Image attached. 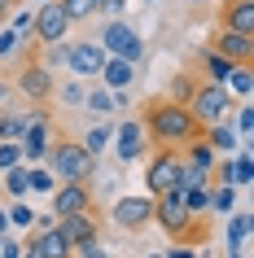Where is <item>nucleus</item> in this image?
<instances>
[{
    "label": "nucleus",
    "instance_id": "nucleus-5",
    "mask_svg": "<svg viewBox=\"0 0 254 258\" xmlns=\"http://www.w3.org/2000/svg\"><path fill=\"white\" fill-rule=\"evenodd\" d=\"M180 149H154L145 162V197H162V192H175V179H180Z\"/></svg>",
    "mask_w": 254,
    "mask_h": 258
},
{
    "label": "nucleus",
    "instance_id": "nucleus-37",
    "mask_svg": "<svg viewBox=\"0 0 254 258\" xmlns=\"http://www.w3.org/2000/svg\"><path fill=\"white\" fill-rule=\"evenodd\" d=\"M66 48H70V40H66V44H48V48H44V61H40V66H44V70L66 66Z\"/></svg>",
    "mask_w": 254,
    "mask_h": 258
},
{
    "label": "nucleus",
    "instance_id": "nucleus-6",
    "mask_svg": "<svg viewBox=\"0 0 254 258\" xmlns=\"http://www.w3.org/2000/svg\"><path fill=\"white\" fill-rule=\"evenodd\" d=\"M193 219L197 215H188V206L180 192H162V197H154V223H158L171 241H184L188 228H193Z\"/></svg>",
    "mask_w": 254,
    "mask_h": 258
},
{
    "label": "nucleus",
    "instance_id": "nucleus-14",
    "mask_svg": "<svg viewBox=\"0 0 254 258\" xmlns=\"http://www.w3.org/2000/svg\"><path fill=\"white\" fill-rule=\"evenodd\" d=\"M57 232L70 249H83V245H101V223L96 215H70V219H57Z\"/></svg>",
    "mask_w": 254,
    "mask_h": 258
},
{
    "label": "nucleus",
    "instance_id": "nucleus-39",
    "mask_svg": "<svg viewBox=\"0 0 254 258\" xmlns=\"http://www.w3.org/2000/svg\"><path fill=\"white\" fill-rule=\"evenodd\" d=\"M9 18H14V27H9L14 35H31V18H35V9H22V14H9Z\"/></svg>",
    "mask_w": 254,
    "mask_h": 258
},
{
    "label": "nucleus",
    "instance_id": "nucleus-29",
    "mask_svg": "<svg viewBox=\"0 0 254 258\" xmlns=\"http://www.w3.org/2000/svg\"><path fill=\"white\" fill-rule=\"evenodd\" d=\"M250 179H254V158L245 149H237L232 153V188H245Z\"/></svg>",
    "mask_w": 254,
    "mask_h": 258
},
{
    "label": "nucleus",
    "instance_id": "nucleus-42",
    "mask_svg": "<svg viewBox=\"0 0 254 258\" xmlns=\"http://www.w3.org/2000/svg\"><path fill=\"white\" fill-rule=\"evenodd\" d=\"M162 258H197V249H193V245H184V241H175Z\"/></svg>",
    "mask_w": 254,
    "mask_h": 258
},
{
    "label": "nucleus",
    "instance_id": "nucleus-47",
    "mask_svg": "<svg viewBox=\"0 0 254 258\" xmlns=\"http://www.w3.org/2000/svg\"><path fill=\"white\" fill-rule=\"evenodd\" d=\"M22 258H40V254H35V249H27V245H22Z\"/></svg>",
    "mask_w": 254,
    "mask_h": 258
},
{
    "label": "nucleus",
    "instance_id": "nucleus-31",
    "mask_svg": "<svg viewBox=\"0 0 254 258\" xmlns=\"http://www.w3.org/2000/svg\"><path fill=\"white\" fill-rule=\"evenodd\" d=\"M57 5H62V14L70 18V27H75V22H88V18L96 14V0H57Z\"/></svg>",
    "mask_w": 254,
    "mask_h": 258
},
{
    "label": "nucleus",
    "instance_id": "nucleus-48",
    "mask_svg": "<svg viewBox=\"0 0 254 258\" xmlns=\"http://www.w3.org/2000/svg\"><path fill=\"white\" fill-rule=\"evenodd\" d=\"M136 5H162V0H136Z\"/></svg>",
    "mask_w": 254,
    "mask_h": 258
},
{
    "label": "nucleus",
    "instance_id": "nucleus-32",
    "mask_svg": "<svg viewBox=\"0 0 254 258\" xmlns=\"http://www.w3.org/2000/svg\"><path fill=\"white\" fill-rule=\"evenodd\" d=\"M193 92H197V79L184 70V75H175V79H171V96H167V101H175V105H188V96H193Z\"/></svg>",
    "mask_w": 254,
    "mask_h": 258
},
{
    "label": "nucleus",
    "instance_id": "nucleus-25",
    "mask_svg": "<svg viewBox=\"0 0 254 258\" xmlns=\"http://www.w3.org/2000/svg\"><path fill=\"white\" fill-rule=\"evenodd\" d=\"M0 188L9 192V197H14V202H27V166L18 162V166H9V171H5V175H0Z\"/></svg>",
    "mask_w": 254,
    "mask_h": 258
},
{
    "label": "nucleus",
    "instance_id": "nucleus-10",
    "mask_svg": "<svg viewBox=\"0 0 254 258\" xmlns=\"http://www.w3.org/2000/svg\"><path fill=\"white\" fill-rule=\"evenodd\" d=\"M14 92H22L31 105L40 109V105H48V96L57 92V83H53V75H48L40 61H27V66L14 75Z\"/></svg>",
    "mask_w": 254,
    "mask_h": 258
},
{
    "label": "nucleus",
    "instance_id": "nucleus-45",
    "mask_svg": "<svg viewBox=\"0 0 254 258\" xmlns=\"http://www.w3.org/2000/svg\"><path fill=\"white\" fill-rule=\"evenodd\" d=\"M9 96H14V83H0V105H5Z\"/></svg>",
    "mask_w": 254,
    "mask_h": 258
},
{
    "label": "nucleus",
    "instance_id": "nucleus-51",
    "mask_svg": "<svg viewBox=\"0 0 254 258\" xmlns=\"http://www.w3.org/2000/svg\"><path fill=\"white\" fill-rule=\"evenodd\" d=\"M40 5H48V0H40Z\"/></svg>",
    "mask_w": 254,
    "mask_h": 258
},
{
    "label": "nucleus",
    "instance_id": "nucleus-40",
    "mask_svg": "<svg viewBox=\"0 0 254 258\" xmlns=\"http://www.w3.org/2000/svg\"><path fill=\"white\" fill-rule=\"evenodd\" d=\"M18 44H22V35H14V31H9V27L0 31V57H9V53H14V48H18Z\"/></svg>",
    "mask_w": 254,
    "mask_h": 258
},
{
    "label": "nucleus",
    "instance_id": "nucleus-16",
    "mask_svg": "<svg viewBox=\"0 0 254 258\" xmlns=\"http://www.w3.org/2000/svg\"><path fill=\"white\" fill-rule=\"evenodd\" d=\"M219 27L237 31V35H254V0H224L219 9Z\"/></svg>",
    "mask_w": 254,
    "mask_h": 258
},
{
    "label": "nucleus",
    "instance_id": "nucleus-15",
    "mask_svg": "<svg viewBox=\"0 0 254 258\" xmlns=\"http://www.w3.org/2000/svg\"><path fill=\"white\" fill-rule=\"evenodd\" d=\"M211 53L228 57L232 66H254V35H237V31H215V44H211Z\"/></svg>",
    "mask_w": 254,
    "mask_h": 258
},
{
    "label": "nucleus",
    "instance_id": "nucleus-43",
    "mask_svg": "<svg viewBox=\"0 0 254 258\" xmlns=\"http://www.w3.org/2000/svg\"><path fill=\"white\" fill-rule=\"evenodd\" d=\"M75 258H110L101 245H83V249H75Z\"/></svg>",
    "mask_w": 254,
    "mask_h": 258
},
{
    "label": "nucleus",
    "instance_id": "nucleus-34",
    "mask_svg": "<svg viewBox=\"0 0 254 258\" xmlns=\"http://www.w3.org/2000/svg\"><path fill=\"white\" fill-rule=\"evenodd\" d=\"M184 197V206H188V215H206V206H211V188H188V192H180Z\"/></svg>",
    "mask_w": 254,
    "mask_h": 258
},
{
    "label": "nucleus",
    "instance_id": "nucleus-11",
    "mask_svg": "<svg viewBox=\"0 0 254 258\" xmlns=\"http://www.w3.org/2000/svg\"><path fill=\"white\" fill-rule=\"evenodd\" d=\"M110 149H114L119 162H140V158L149 153V136H145V127H140V118L119 122L114 136H110Z\"/></svg>",
    "mask_w": 254,
    "mask_h": 258
},
{
    "label": "nucleus",
    "instance_id": "nucleus-19",
    "mask_svg": "<svg viewBox=\"0 0 254 258\" xmlns=\"http://www.w3.org/2000/svg\"><path fill=\"white\" fill-rule=\"evenodd\" d=\"M27 249H35L40 258H75V249H70L66 241H62V232L57 228H44V232H31Z\"/></svg>",
    "mask_w": 254,
    "mask_h": 258
},
{
    "label": "nucleus",
    "instance_id": "nucleus-27",
    "mask_svg": "<svg viewBox=\"0 0 254 258\" xmlns=\"http://www.w3.org/2000/svg\"><path fill=\"white\" fill-rule=\"evenodd\" d=\"M27 188L40 192V197H53V188H57L53 171H48V166H27Z\"/></svg>",
    "mask_w": 254,
    "mask_h": 258
},
{
    "label": "nucleus",
    "instance_id": "nucleus-9",
    "mask_svg": "<svg viewBox=\"0 0 254 258\" xmlns=\"http://www.w3.org/2000/svg\"><path fill=\"white\" fill-rule=\"evenodd\" d=\"M48 215L70 219V215H92V184H57L48 197Z\"/></svg>",
    "mask_w": 254,
    "mask_h": 258
},
{
    "label": "nucleus",
    "instance_id": "nucleus-20",
    "mask_svg": "<svg viewBox=\"0 0 254 258\" xmlns=\"http://www.w3.org/2000/svg\"><path fill=\"white\" fill-rule=\"evenodd\" d=\"M35 118H44V109H0V140H22L27 136V127Z\"/></svg>",
    "mask_w": 254,
    "mask_h": 258
},
{
    "label": "nucleus",
    "instance_id": "nucleus-44",
    "mask_svg": "<svg viewBox=\"0 0 254 258\" xmlns=\"http://www.w3.org/2000/svg\"><path fill=\"white\" fill-rule=\"evenodd\" d=\"M9 14H14V0H0V27L9 22Z\"/></svg>",
    "mask_w": 254,
    "mask_h": 258
},
{
    "label": "nucleus",
    "instance_id": "nucleus-30",
    "mask_svg": "<svg viewBox=\"0 0 254 258\" xmlns=\"http://www.w3.org/2000/svg\"><path fill=\"white\" fill-rule=\"evenodd\" d=\"M245 236H250V215H232L228 219V249H245Z\"/></svg>",
    "mask_w": 254,
    "mask_h": 258
},
{
    "label": "nucleus",
    "instance_id": "nucleus-2",
    "mask_svg": "<svg viewBox=\"0 0 254 258\" xmlns=\"http://www.w3.org/2000/svg\"><path fill=\"white\" fill-rule=\"evenodd\" d=\"M44 166L53 171L57 184H92V175H96V158H88L83 145H79V140H70V136H57L53 140V149H48Z\"/></svg>",
    "mask_w": 254,
    "mask_h": 258
},
{
    "label": "nucleus",
    "instance_id": "nucleus-36",
    "mask_svg": "<svg viewBox=\"0 0 254 258\" xmlns=\"http://www.w3.org/2000/svg\"><path fill=\"white\" fill-rule=\"evenodd\" d=\"M22 162V149H18V140H0V175L9 171V166Z\"/></svg>",
    "mask_w": 254,
    "mask_h": 258
},
{
    "label": "nucleus",
    "instance_id": "nucleus-33",
    "mask_svg": "<svg viewBox=\"0 0 254 258\" xmlns=\"http://www.w3.org/2000/svg\"><path fill=\"white\" fill-rule=\"evenodd\" d=\"M5 219H9V232L14 228H31V223H35V210H31L27 202H14L9 210H5Z\"/></svg>",
    "mask_w": 254,
    "mask_h": 258
},
{
    "label": "nucleus",
    "instance_id": "nucleus-49",
    "mask_svg": "<svg viewBox=\"0 0 254 258\" xmlns=\"http://www.w3.org/2000/svg\"><path fill=\"white\" fill-rule=\"evenodd\" d=\"M224 258H241V254H237V249H228V254H224Z\"/></svg>",
    "mask_w": 254,
    "mask_h": 258
},
{
    "label": "nucleus",
    "instance_id": "nucleus-7",
    "mask_svg": "<svg viewBox=\"0 0 254 258\" xmlns=\"http://www.w3.org/2000/svg\"><path fill=\"white\" fill-rule=\"evenodd\" d=\"M110 223L119 232H140L154 223V197L145 192H132V197H119V202L110 206Z\"/></svg>",
    "mask_w": 254,
    "mask_h": 258
},
{
    "label": "nucleus",
    "instance_id": "nucleus-23",
    "mask_svg": "<svg viewBox=\"0 0 254 258\" xmlns=\"http://www.w3.org/2000/svg\"><path fill=\"white\" fill-rule=\"evenodd\" d=\"M110 136H114V127H110V122H96V127H88V132H83V153H88V158H101V153L110 149Z\"/></svg>",
    "mask_w": 254,
    "mask_h": 258
},
{
    "label": "nucleus",
    "instance_id": "nucleus-22",
    "mask_svg": "<svg viewBox=\"0 0 254 258\" xmlns=\"http://www.w3.org/2000/svg\"><path fill=\"white\" fill-rule=\"evenodd\" d=\"M232 61H228V57H219V53H211V48H206V53H201V75H206V83H219V88H224L228 79H232Z\"/></svg>",
    "mask_w": 254,
    "mask_h": 258
},
{
    "label": "nucleus",
    "instance_id": "nucleus-18",
    "mask_svg": "<svg viewBox=\"0 0 254 258\" xmlns=\"http://www.w3.org/2000/svg\"><path fill=\"white\" fill-rule=\"evenodd\" d=\"M201 140L211 145L215 158H232L241 149V136L232 132V122H215V127H201Z\"/></svg>",
    "mask_w": 254,
    "mask_h": 258
},
{
    "label": "nucleus",
    "instance_id": "nucleus-41",
    "mask_svg": "<svg viewBox=\"0 0 254 258\" xmlns=\"http://www.w3.org/2000/svg\"><path fill=\"white\" fill-rule=\"evenodd\" d=\"M0 258H22V241L5 236V241H0Z\"/></svg>",
    "mask_w": 254,
    "mask_h": 258
},
{
    "label": "nucleus",
    "instance_id": "nucleus-46",
    "mask_svg": "<svg viewBox=\"0 0 254 258\" xmlns=\"http://www.w3.org/2000/svg\"><path fill=\"white\" fill-rule=\"evenodd\" d=\"M0 236H9V219H5V206H0Z\"/></svg>",
    "mask_w": 254,
    "mask_h": 258
},
{
    "label": "nucleus",
    "instance_id": "nucleus-21",
    "mask_svg": "<svg viewBox=\"0 0 254 258\" xmlns=\"http://www.w3.org/2000/svg\"><path fill=\"white\" fill-rule=\"evenodd\" d=\"M180 158H184V166H193V171H201V175H211L215 171V153H211V145L206 140H188L184 149H180Z\"/></svg>",
    "mask_w": 254,
    "mask_h": 258
},
{
    "label": "nucleus",
    "instance_id": "nucleus-38",
    "mask_svg": "<svg viewBox=\"0 0 254 258\" xmlns=\"http://www.w3.org/2000/svg\"><path fill=\"white\" fill-rule=\"evenodd\" d=\"M132 0H96V14H106V18H123V9H127Z\"/></svg>",
    "mask_w": 254,
    "mask_h": 258
},
{
    "label": "nucleus",
    "instance_id": "nucleus-4",
    "mask_svg": "<svg viewBox=\"0 0 254 258\" xmlns=\"http://www.w3.org/2000/svg\"><path fill=\"white\" fill-rule=\"evenodd\" d=\"M232 92L219 88V83H197V92L188 96V114L197 118V127H215V122H228L232 114Z\"/></svg>",
    "mask_w": 254,
    "mask_h": 258
},
{
    "label": "nucleus",
    "instance_id": "nucleus-26",
    "mask_svg": "<svg viewBox=\"0 0 254 258\" xmlns=\"http://www.w3.org/2000/svg\"><path fill=\"white\" fill-rule=\"evenodd\" d=\"M224 88L232 92V101H250V92H254V66H237Z\"/></svg>",
    "mask_w": 254,
    "mask_h": 258
},
{
    "label": "nucleus",
    "instance_id": "nucleus-13",
    "mask_svg": "<svg viewBox=\"0 0 254 258\" xmlns=\"http://www.w3.org/2000/svg\"><path fill=\"white\" fill-rule=\"evenodd\" d=\"M18 149H22V166H44V158H48V149H53V122L35 118L27 127V136L18 140Z\"/></svg>",
    "mask_w": 254,
    "mask_h": 258
},
{
    "label": "nucleus",
    "instance_id": "nucleus-8",
    "mask_svg": "<svg viewBox=\"0 0 254 258\" xmlns=\"http://www.w3.org/2000/svg\"><path fill=\"white\" fill-rule=\"evenodd\" d=\"M31 35L48 48V44H66L70 35V18L62 14V5L48 0V5H35V18H31Z\"/></svg>",
    "mask_w": 254,
    "mask_h": 258
},
{
    "label": "nucleus",
    "instance_id": "nucleus-1",
    "mask_svg": "<svg viewBox=\"0 0 254 258\" xmlns=\"http://www.w3.org/2000/svg\"><path fill=\"white\" fill-rule=\"evenodd\" d=\"M140 127H145L149 145H158V149H184L188 140L201 136L197 118L188 114V105H175V101H158V105H149L140 114Z\"/></svg>",
    "mask_w": 254,
    "mask_h": 258
},
{
    "label": "nucleus",
    "instance_id": "nucleus-3",
    "mask_svg": "<svg viewBox=\"0 0 254 258\" xmlns=\"http://www.w3.org/2000/svg\"><path fill=\"white\" fill-rule=\"evenodd\" d=\"M96 44H101L106 57H123L127 66H140V61H145V40H140L123 18H110L106 27H101V35H96Z\"/></svg>",
    "mask_w": 254,
    "mask_h": 258
},
{
    "label": "nucleus",
    "instance_id": "nucleus-52",
    "mask_svg": "<svg viewBox=\"0 0 254 258\" xmlns=\"http://www.w3.org/2000/svg\"><path fill=\"white\" fill-rule=\"evenodd\" d=\"M14 5H18V0H14Z\"/></svg>",
    "mask_w": 254,
    "mask_h": 258
},
{
    "label": "nucleus",
    "instance_id": "nucleus-24",
    "mask_svg": "<svg viewBox=\"0 0 254 258\" xmlns=\"http://www.w3.org/2000/svg\"><path fill=\"white\" fill-rule=\"evenodd\" d=\"M237 210V188L232 184H211V206L206 215H232Z\"/></svg>",
    "mask_w": 254,
    "mask_h": 258
},
{
    "label": "nucleus",
    "instance_id": "nucleus-50",
    "mask_svg": "<svg viewBox=\"0 0 254 258\" xmlns=\"http://www.w3.org/2000/svg\"><path fill=\"white\" fill-rule=\"evenodd\" d=\"M188 5H206V0H188Z\"/></svg>",
    "mask_w": 254,
    "mask_h": 258
},
{
    "label": "nucleus",
    "instance_id": "nucleus-17",
    "mask_svg": "<svg viewBox=\"0 0 254 258\" xmlns=\"http://www.w3.org/2000/svg\"><path fill=\"white\" fill-rule=\"evenodd\" d=\"M96 79H101V88H106V92H127V88L136 83V66H127L123 57H106V66H101V75H96Z\"/></svg>",
    "mask_w": 254,
    "mask_h": 258
},
{
    "label": "nucleus",
    "instance_id": "nucleus-28",
    "mask_svg": "<svg viewBox=\"0 0 254 258\" xmlns=\"http://www.w3.org/2000/svg\"><path fill=\"white\" fill-rule=\"evenodd\" d=\"M83 109H88V114H96V118H106V114H114V96H110L106 88H88Z\"/></svg>",
    "mask_w": 254,
    "mask_h": 258
},
{
    "label": "nucleus",
    "instance_id": "nucleus-35",
    "mask_svg": "<svg viewBox=\"0 0 254 258\" xmlns=\"http://www.w3.org/2000/svg\"><path fill=\"white\" fill-rule=\"evenodd\" d=\"M53 96H62V105H83V96H88V88H83L79 79H70L66 88H57Z\"/></svg>",
    "mask_w": 254,
    "mask_h": 258
},
{
    "label": "nucleus",
    "instance_id": "nucleus-12",
    "mask_svg": "<svg viewBox=\"0 0 254 258\" xmlns=\"http://www.w3.org/2000/svg\"><path fill=\"white\" fill-rule=\"evenodd\" d=\"M101 66H106V53H101V44H96V40H70V48H66V70H70L79 83H83V79H96Z\"/></svg>",
    "mask_w": 254,
    "mask_h": 258
}]
</instances>
